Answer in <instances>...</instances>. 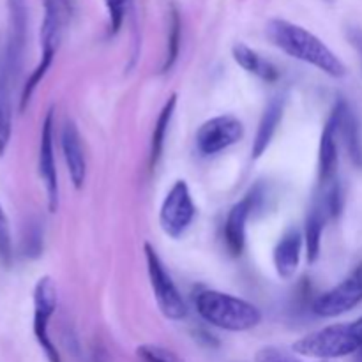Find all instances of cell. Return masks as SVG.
<instances>
[{
    "mask_svg": "<svg viewBox=\"0 0 362 362\" xmlns=\"http://www.w3.org/2000/svg\"><path fill=\"white\" fill-rule=\"evenodd\" d=\"M325 219H327V214H325L320 204H315L306 216V225H304V250H306V258L310 264H315L318 260V257H320Z\"/></svg>",
    "mask_w": 362,
    "mask_h": 362,
    "instance_id": "cell-21",
    "label": "cell"
},
{
    "mask_svg": "<svg viewBox=\"0 0 362 362\" xmlns=\"http://www.w3.org/2000/svg\"><path fill=\"white\" fill-rule=\"evenodd\" d=\"M265 193L262 191V186L253 187L246 197L240 202H237L228 212V218L225 223V243L226 250L230 251L232 257H240L246 246V226L247 219L251 218L255 211L260 207L262 198Z\"/></svg>",
    "mask_w": 362,
    "mask_h": 362,
    "instance_id": "cell-12",
    "label": "cell"
},
{
    "mask_svg": "<svg viewBox=\"0 0 362 362\" xmlns=\"http://www.w3.org/2000/svg\"><path fill=\"white\" fill-rule=\"evenodd\" d=\"M346 37H349L350 45L356 48L357 55L361 59V66H362V28L361 27H349L346 28Z\"/></svg>",
    "mask_w": 362,
    "mask_h": 362,
    "instance_id": "cell-28",
    "label": "cell"
},
{
    "mask_svg": "<svg viewBox=\"0 0 362 362\" xmlns=\"http://www.w3.org/2000/svg\"><path fill=\"white\" fill-rule=\"evenodd\" d=\"M339 117H341V99H338L331 110L327 122L320 134L318 145V180L322 186H327L338 175V138H339Z\"/></svg>",
    "mask_w": 362,
    "mask_h": 362,
    "instance_id": "cell-13",
    "label": "cell"
},
{
    "mask_svg": "<svg viewBox=\"0 0 362 362\" xmlns=\"http://www.w3.org/2000/svg\"><path fill=\"white\" fill-rule=\"evenodd\" d=\"M255 362H304L299 361L297 357L290 356L285 350L274 349V346H267V349L258 350V354L255 356ZM317 362H329V361H317Z\"/></svg>",
    "mask_w": 362,
    "mask_h": 362,
    "instance_id": "cell-27",
    "label": "cell"
},
{
    "mask_svg": "<svg viewBox=\"0 0 362 362\" xmlns=\"http://www.w3.org/2000/svg\"><path fill=\"white\" fill-rule=\"evenodd\" d=\"M244 136V124L233 115H218L205 120L197 131L194 144L202 156H214L239 144Z\"/></svg>",
    "mask_w": 362,
    "mask_h": 362,
    "instance_id": "cell-10",
    "label": "cell"
},
{
    "mask_svg": "<svg viewBox=\"0 0 362 362\" xmlns=\"http://www.w3.org/2000/svg\"><path fill=\"white\" fill-rule=\"evenodd\" d=\"M16 81L11 76L4 55V41L0 39V156L6 154L13 134V90Z\"/></svg>",
    "mask_w": 362,
    "mask_h": 362,
    "instance_id": "cell-15",
    "label": "cell"
},
{
    "mask_svg": "<svg viewBox=\"0 0 362 362\" xmlns=\"http://www.w3.org/2000/svg\"><path fill=\"white\" fill-rule=\"evenodd\" d=\"M60 147H62L64 161L67 173L76 189H81L87 179V159H85L83 144H81L80 131L73 120H67L60 131Z\"/></svg>",
    "mask_w": 362,
    "mask_h": 362,
    "instance_id": "cell-14",
    "label": "cell"
},
{
    "mask_svg": "<svg viewBox=\"0 0 362 362\" xmlns=\"http://www.w3.org/2000/svg\"><path fill=\"white\" fill-rule=\"evenodd\" d=\"M57 303H59V296H57V285L49 276H42L34 288V336L37 339V345L45 352L48 362H62L59 350H57L55 343L49 338V320L55 315Z\"/></svg>",
    "mask_w": 362,
    "mask_h": 362,
    "instance_id": "cell-7",
    "label": "cell"
},
{
    "mask_svg": "<svg viewBox=\"0 0 362 362\" xmlns=\"http://www.w3.org/2000/svg\"><path fill=\"white\" fill-rule=\"evenodd\" d=\"M144 253L145 262H147V274L148 279H151V286L152 292H154L158 308L168 320H184L187 317L186 300L182 299V293L179 292L175 281L172 279L170 272L166 271L158 251L154 250L152 244L145 243Z\"/></svg>",
    "mask_w": 362,
    "mask_h": 362,
    "instance_id": "cell-5",
    "label": "cell"
},
{
    "mask_svg": "<svg viewBox=\"0 0 362 362\" xmlns=\"http://www.w3.org/2000/svg\"><path fill=\"white\" fill-rule=\"evenodd\" d=\"M362 346V317L346 324L329 325L293 343V352L320 361L339 359Z\"/></svg>",
    "mask_w": 362,
    "mask_h": 362,
    "instance_id": "cell-4",
    "label": "cell"
},
{
    "mask_svg": "<svg viewBox=\"0 0 362 362\" xmlns=\"http://www.w3.org/2000/svg\"><path fill=\"white\" fill-rule=\"evenodd\" d=\"M232 57L246 73L253 74V76L265 81V83H274V81H278L279 76H281V73H279L276 64H272L271 60L262 57L260 53L255 52L253 48H250V46L244 45V42L233 45Z\"/></svg>",
    "mask_w": 362,
    "mask_h": 362,
    "instance_id": "cell-18",
    "label": "cell"
},
{
    "mask_svg": "<svg viewBox=\"0 0 362 362\" xmlns=\"http://www.w3.org/2000/svg\"><path fill=\"white\" fill-rule=\"evenodd\" d=\"M106 13H108V32L110 35L119 34L126 20L129 0H105Z\"/></svg>",
    "mask_w": 362,
    "mask_h": 362,
    "instance_id": "cell-25",
    "label": "cell"
},
{
    "mask_svg": "<svg viewBox=\"0 0 362 362\" xmlns=\"http://www.w3.org/2000/svg\"><path fill=\"white\" fill-rule=\"evenodd\" d=\"M354 362H362V346L356 352V359H354Z\"/></svg>",
    "mask_w": 362,
    "mask_h": 362,
    "instance_id": "cell-29",
    "label": "cell"
},
{
    "mask_svg": "<svg viewBox=\"0 0 362 362\" xmlns=\"http://www.w3.org/2000/svg\"><path fill=\"white\" fill-rule=\"evenodd\" d=\"M362 303V264L357 265L339 285L318 296L313 313L320 318H334L352 311Z\"/></svg>",
    "mask_w": 362,
    "mask_h": 362,
    "instance_id": "cell-9",
    "label": "cell"
},
{
    "mask_svg": "<svg viewBox=\"0 0 362 362\" xmlns=\"http://www.w3.org/2000/svg\"><path fill=\"white\" fill-rule=\"evenodd\" d=\"M286 98L285 95H274L265 106L264 115H262L260 122H258L257 134H255L253 147H251V156L253 159H260L262 156L267 152L271 147L272 138H274L276 131H278L279 124L283 120V113H285Z\"/></svg>",
    "mask_w": 362,
    "mask_h": 362,
    "instance_id": "cell-17",
    "label": "cell"
},
{
    "mask_svg": "<svg viewBox=\"0 0 362 362\" xmlns=\"http://www.w3.org/2000/svg\"><path fill=\"white\" fill-rule=\"evenodd\" d=\"M304 247V235L300 230L288 228L274 247V267L279 278L290 279L296 276Z\"/></svg>",
    "mask_w": 362,
    "mask_h": 362,
    "instance_id": "cell-16",
    "label": "cell"
},
{
    "mask_svg": "<svg viewBox=\"0 0 362 362\" xmlns=\"http://www.w3.org/2000/svg\"><path fill=\"white\" fill-rule=\"evenodd\" d=\"M180 41H182V20L175 4H170L168 9V37H166V52L163 59L161 73H168L175 66L180 52Z\"/></svg>",
    "mask_w": 362,
    "mask_h": 362,
    "instance_id": "cell-22",
    "label": "cell"
},
{
    "mask_svg": "<svg viewBox=\"0 0 362 362\" xmlns=\"http://www.w3.org/2000/svg\"><path fill=\"white\" fill-rule=\"evenodd\" d=\"M71 4L73 0H45V14H42L41 34H39L41 35V59L25 81L20 95V112L27 110L35 88L45 80L46 73L55 60L60 41H62L64 28L71 16Z\"/></svg>",
    "mask_w": 362,
    "mask_h": 362,
    "instance_id": "cell-3",
    "label": "cell"
},
{
    "mask_svg": "<svg viewBox=\"0 0 362 362\" xmlns=\"http://www.w3.org/2000/svg\"><path fill=\"white\" fill-rule=\"evenodd\" d=\"M265 32L269 41L292 59L310 64L331 78H343L346 74V66L343 60L320 37L300 25L274 18L267 23Z\"/></svg>",
    "mask_w": 362,
    "mask_h": 362,
    "instance_id": "cell-1",
    "label": "cell"
},
{
    "mask_svg": "<svg viewBox=\"0 0 362 362\" xmlns=\"http://www.w3.org/2000/svg\"><path fill=\"white\" fill-rule=\"evenodd\" d=\"M177 108V94H172L168 98V101L163 105L161 112H159L158 120H156L154 131H152L151 138V154H148V166L152 170L158 166L159 159H161L163 151H165V141L166 136H168L170 124H172L173 115H175Z\"/></svg>",
    "mask_w": 362,
    "mask_h": 362,
    "instance_id": "cell-20",
    "label": "cell"
},
{
    "mask_svg": "<svg viewBox=\"0 0 362 362\" xmlns=\"http://www.w3.org/2000/svg\"><path fill=\"white\" fill-rule=\"evenodd\" d=\"M136 356L141 362H184L172 350L161 345H141L136 349Z\"/></svg>",
    "mask_w": 362,
    "mask_h": 362,
    "instance_id": "cell-26",
    "label": "cell"
},
{
    "mask_svg": "<svg viewBox=\"0 0 362 362\" xmlns=\"http://www.w3.org/2000/svg\"><path fill=\"white\" fill-rule=\"evenodd\" d=\"M28 32V6L27 0H7V35L4 41L7 69L16 81L21 76L25 46Z\"/></svg>",
    "mask_w": 362,
    "mask_h": 362,
    "instance_id": "cell-8",
    "label": "cell"
},
{
    "mask_svg": "<svg viewBox=\"0 0 362 362\" xmlns=\"http://www.w3.org/2000/svg\"><path fill=\"white\" fill-rule=\"evenodd\" d=\"M197 216V205L191 197L186 180H177L163 200L159 209V225L172 239H180L193 225Z\"/></svg>",
    "mask_w": 362,
    "mask_h": 362,
    "instance_id": "cell-6",
    "label": "cell"
},
{
    "mask_svg": "<svg viewBox=\"0 0 362 362\" xmlns=\"http://www.w3.org/2000/svg\"><path fill=\"white\" fill-rule=\"evenodd\" d=\"M329 2H332V0H329Z\"/></svg>",
    "mask_w": 362,
    "mask_h": 362,
    "instance_id": "cell-30",
    "label": "cell"
},
{
    "mask_svg": "<svg viewBox=\"0 0 362 362\" xmlns=\"http://www.w3.org/2000/svg\"><path fill=\"white\" fill-rule=\"evenodd\" d=\"M45 250V230L42 221L37 218H30L25 223L23 237H21V255L30 260H35Z\"/></svg>",
    "mask_w": 362,
    "mask_h": 362,
    "instance_id": "cell-23",
    "label": "cell"
},
{
    "mask_svg": "<svg viewBox=\"0 0 362 362\" xmlns=\"http://www.w3.org/2000/svg\"><path fill=\"white\" fill-rule=\"evenodd\" d=\"M14 260L13 251V235H11L9 219H7L6 211L0 205V265L4 269H9Z\"/></svg>",
    "mask_w": 362,
    "mask_h": 362,
    "instance_id": "cell-24",
    "label": "cell"
},
{
    "mask_svg": "<svg viewBox=\"0 0 362 362\" xmlns=\"http://www.w3.org/2000/svg\"><path fill=\"white\" fill-rule=\"evenodd\" d=\"M194 308L207 324L223 331L246 332L262 322V311L255 304L218 290L197 293Z\"/></svg>",
    "mask_w": 362,
    "mask_h": 362,
    "instance_id": "cell-2",
    "label": "cell"
},
{
    "mask_svg": "<svg viewBox=\"0 0 362 362\" xmlns=\"http://www.w3.org/2000/svg\"><path fill=\"white\" fill-rule=\"evenodd\" d=\"M39 175L45 184L48 211L57 212L60 204V189L55 161V115H53V108L46 112L45 120H42L41 141H39Z\"/></svg>",
    "mask_w": 362,
    "mask_h": 362,
    "instance_id": "cell-11",
    "label": "cell"
},
{
    "mask_svg": "<svg viewBox=\"0 0 362 362\" xmlns=\"http://www.w3.org/2000/svg\"><path fill=\"white\" fill-rule=\"evenodd\" d=\"M339 138L345 144L349 158L357 168L362 170V127L352 106L341 99V117H339Z\"/></svg>",
    "mask_w": 362,
    "mask_h": 362,
    "instance_id": "cell-19",
    "label": "cell"
}]
</instances>
